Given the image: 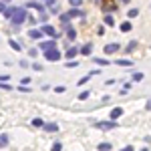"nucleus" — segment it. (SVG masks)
I'll return each instance as SVG.
<instances>
[{"mask_svg":"<svg viewBox=\"0 0 151 151\" xmlns=\"http://www.w3.org/2000/svg\"><path fill=\"white\" fill-rule=\"evenodd\" d=\"M147 109H151V99H149V101H147Z\"/></svg>","mask_w":151,"mask_h":151,"instance_id":"33","label":"nucleus"},{"mask_svg":"<svg viewBox=\"0 0 151 151\" xmlns=\"http://www.w3.org/2000/svg\"><path fill=\"white\" fill-rule=\"evenodd\" d=\"M10 20H12V24H14V26H20L24 20H28V14H26V10H24V8H16Z\"/></svg>","mask_w":151,"mask_h":151,"instance_id":"1","label":"nucleus"},{"mask_svg":"<svg viewBox=\"0 0 151 151\" xmlns=\"http://www.w3.org/2000/svg\"><path fill=\"white\" fill-rule=\"evenodd\" d=\"M28 36L35 38V40H40V38H42V30H32V28H30V30H28Z\"/></svg>","mask_w":151,"mask_h":151,"instance_id":"8","label":"nucleus"},{"mask_svg":"<svg viewBox=\"0 0 151 151\" xmlns=\"http://www.w3.org/2000/svg\"><path fill=\"white\" fill-rule=\"evenodd\" d=\"M137 14H139V10H137V8H131V10H129V16H131V18H135Z\"/></svg>","mask_w":151,"mask_h":151,"instance_id":"23","label":"nucleus"},{"mask_svg":"<svg viewBox=\"0 0 151 151\" xmlns=\"http://www.w3.org/2000/svg\"><path fill=\"white\" fill-rule=\"evenodd\" d=\"M97 149L99 151H109V149H113V145H111V143H99Z\"/></svg>","mask_w":151,"mask_h":151,"instance_id":"14","label":"nucleus"},{"mask_svg":"<svg viewBox=\"0 0 151 151\" xmlns=\"http://www.w3.org/2000/svg\"><path fill=\"white\" fill-rule=\"evenodd\" d=\"M141 79H143V75H141V73H135V75H133V81H141Z\"/></svg>","mask_w":151,"mask_h":151,"instance_id":"26","label":"nucleus"},{"mask_svg":"<svg viewBox=\"0 0 151 151\" xmlns=\"http://www.w3.org/2000/svg\"><path fill=\"white\" fill-rule=\"evenodd\" d=\"M4 2H10V0H4Z\"/></svg>","mask_w":151,"mask_h":151,"instance_id":"35","label":"nucleus"},{"mask_svg":"<svg viewBox=\"0 0 151 151\" xmlns=\"http://www.w3.org/2000/svg\"><path fill=\"white\" fill-rule=\"evenodd\" d=\"M6 143H8V137H6V135H2V137H0V145H6Z\"/></svg>","mask_w":151,"mask_h":151,"instance_id":"27","label":"nucleus"},{"mask_svg":"<svg viewBox=\"0 0 151 151\" xmlns=\"http://www.w3.org/2000/svg\"><path fill=\"white\" fill-rule=\"evenodd\" d=\"M117 65H121V67H131L133 63H131V60H127V58H121V60H117Z\"/></svg>","mask_w":151,"mask_h":151,"instance_id":"17","label":"nucleus"},{"mask_svg":"<svg viewBox=\"0 0 151 151\" xmlns=\"http://www.w3.org/2000/svg\"><path fill=\"white\" fill-rule=\"evenodd\" d=\"M45 58H47V60H50V63H57L58 58H60V52H58L57 48H48L47 52H45Z\"/></svg>","mask_w":151,"mask_h":151,"instance_id":"2","label":"nucleus"},{"mask_svg":"<svg viewBox=\"0 0 151 151\" xmlns=\"http://www.w3.org/2000/svg\"><path fill=\"white\" fill-rule=\"evenodd\" d=\"M40 30H42V35H48V36H58V35H57V30H55V28H52L50 24H45V26H42Z\"/></svg>","mask_w":151,"mask_h":151,"instance_id":"5","label":"nucleus"},{"mask_svg":"<svg viewBox=\"0 0 151 151\" xmlns=\"http://www.w3.org/2000/svg\"><path fill=\"white\" fill-rule=\"evenodd\" d=\"M105 24H107V26H113V24H115V20H113V16H111V14H107V16H105Z\"/></svg>","mask_w":151,"mask_h":151,"instance_id":"18","label":"nucleus"},{"mask_svg":"<svg viewBox=\"0 0 151 151\" xmlns=\"http://www.w3.org/2000/svg\"><path fill=\"white\" fill-rule=\"evenodd\" d=\"M69 4H70V6H77V8H79V6L83 4V0H69Z\"/></svg>","mask_w":151,"mask_h":151,"instance_id":"21","label":"nucleus"},{"mask_svg":"<svg viewBox=\"0 0 151 151\" xmlns=\"http://www.w3.org/2000/svg\"><path fill=\"white\" fill-rule=\"evenodd\" d=\"M91 52H93V45H91V42H87V45L81 48V55H85V57H91Z\"/></svg>","mask_w":151,"mask_h":151,"instance_id":"6","label":"nucleus"},{"mask_svg":"<svg viewBox=\"0 0 151 151\" xmlns=\"http://www.w3.org/2000/svg\"><path fill=\"white\" fill-rule=\"evenodd\" d=\"M117 123L115 119H111V121H101V123H97V129H103V131H111V129H115Z\"/></svg>","mask_w":151,"mask_h":151,"instance_id":"3","label":"nucleus"},{"mask_svg":"<svg viewBox=\"0 0 151 151\" xmlns=\"http://www.w3.org/2000/svg\"><path fill=\"white\" fill-rule=\"evenodd\" d=\"M67 16H69V18H85V12L79 10L77 6H73V8H70V10L67 12Z\"/></svg>","mask_w":151,"mask_h":151,"instance_id":"4","label":"nucleus"},{"mask_svg":"<svg viewBox=\"0 0 151 151\" xmlns=\"http://www.w3.org/2000/svg\"><path fill=\"white\" fill-rule=\"evenodd\" d=\"M28 55H30V57L35 58V57H36V55H38V50H36V48H30V50H28Z\"/></svg>","mask_w":151,"mask_h":151,"instance_id":"28","label":"nucleus"},{"mask_svg":"<svg viewBox=\"0 0 151 151\" xmlns=\"http://www.w3.org/2000/svg\"><path fill=\"white\" fill-rule=\"evenodd\" d=\"M133 48H135V42H129V45H127V52H129V50H133Z\"/></svg>","mask_w":151,"mask_h":151,"instance_id":"32","label":"nucleus"},{"mask_svg":"<svg viewBox=\"0 0 151 151\" xmlns=\"http://www.w3.org/2000/svg\"><path fill=\"white\" fill-rule=\"evenodd\" d=\"M26 6H30V8H36L38 12H47V10H45V6H42V4H38V2H28Z\"/></svg>","mask_w":151,"mask_h":151,"instance_id":"11","label":"nucleus"},{"mask_svg":"<svg viewBox=\"0 0 151 151\" xmlns=\"http://www.w3.org/2000/svg\"><path fill=\"white\" fill-rule=\"evenodd\" d=\"M55 45H57L55 40H45V42H40V48L42 50H48V48H55Z\"/></svg>","mask_w":151,"mask_h":151,"instance_id":"10","label":"nucleus"},{"mask_svg":"<svg viewBox=\"0 0 151 151\" xmlns=\"http://www.w3.org/2000/svg\"><path fill=\"white\" fill-rule=\"evenodd\" d=\"M85 99H89V91H85V93L79 95V101H85Z\"/></svg>","mask_w":151,"mask_h":151,"instance_id":"24","label":"nucleus"},{"mask_svg":"<svg viewBox=\"0 0 151 151\" xmlns=\"http://www.w3.org/2000/svg\"><path fill=\"white\" fill-rule=\"evenodd\" d=\"M32 125H35V127H40V125H42V121H40V119H35V121H32Z\"/></svg>","mask_w":151,"mask_h":151,"instance_id":"30","label":"nucleus"},{"mask_svg":"<svg viewBox=\"0 0 151 151\" xmlns=\"http://www.w3.org/2000/svg\"><path fill=\"white\" fill-rule=\"evenodd\" d=\"M8 45H10V47L14 48V50H16V52H18V50H20V45H18V42H16V40H12V38H10V40H8Z\"/></svg>","mask_w":151,"mask_h":151,"instance_id":"19","label":"nucleus"},{"mask_svg":"<svg viewBox=\"0 0 151 151\" xmlns=\"http://www.w3.org/2000/svg\"><path fill=\"white\" fill-rule=\"evenodd\" d=\"M60 147H63V145H60L58 141H57V143H55V145H52V149H55V151H60Z\"/></svg>","mask_w":151,"mask_h":151,"instance_id":"31","label":"nucleus"},{"mask_svg":"<svg viewBox=\"0 0 151 151\" xmlns=\"http://www.w3.org/2000/svg\"><path fill=\"white\" fill-rule=\"evenodd\" d=\"M121 30H123V32H129V30H131V22H123L121 24Z\"/></svg>","mask_w":151,"mask_h":151,"instance_id":"20","label":"nucleus"},{"mask_svg":"<svg viewBox=\"0 0 151 151\" xmlns=\"http://www.w3.org/2000/svg\"><path fill=\"white\" fill-rule=\"evenodd\" d=\"M45 129H47V131H50V133H55V131H58V125H55V123H47V125H45Z\"/></svg>","mask_w":151,"mask_h":151,"instance_id":"15","label":"nucleus"},{"mask_svg":"<svg viewBox=\"0 0 151 151\" xmlns=\"http://www.w3.org/2000/svg\"><path fill=\"white\" fill-rule=\"evenodd\" d=\"M97 65H109V60H105V58H93Z\"/></svg>","mask_w":151,"mask_h":151,"instance_id":"22","label":"nucleus"},{"mask_svg":"<svg viewBox=\"0 0 151 151\" xmlns=\"http://www.w3.org/2000/svg\"><path fill=\"white\" fill-rule=\"evenodd\" d=\"M0 89H6V91H10V89H12V87H10V85H6V83H4V81H2V83H0Z\"/></svg>","mask_w":151,"mask_h":151,"instance_id":"25","label":"nucleus"},{"mask_svg":"<svg viewBox=\"0 0 151 151\" xmlns=\"http://www.w3.org/2000/svg\"><path fill=\"white\" fill-rule=\"evenodd\" d=\"M117 50H119V45H117V42L107 45V47H105V52H107V55H113V52H117Z\"/></svg>","mask_w":151,"mask_h":151,"instance_id":"9","label":"nucleus"},{"mask_svg":"<svg viewBox=\"0 0 151 151\" xmlns=\"http://www.w3.org/2000/svg\"><path fill=\"white\" fill-rule=\"evenodd\" d=\"M14 10H16V6H12V8H6V10H4V16H6V18H12Z\"/></svg>","mask_w":151,"mask_h":151,"instance_id":"16","label":"nucleus"},{"mask_svg":"<svg viewBox=\"0 0 151 151\" xmlns=\"http://www.w3.org/2000/svg\"><path fill=\"white\" fill-rule=\"evenodd\" d=\"M123 115V109L121 107H115L113 111H111V119H117V117H121Z\"/></svg>","mask_w":151,"mask_h":151,"instance_id":"12","label":"nucleus"},{"mask_svg":"<svg viewBox=\"0 0 151 151\" xmlns=\"http://www.w3.org/2000/svg\"><path fill=\"white\" fill-rule=\"evenodd\" d=\"M6 10V2H4V0H0V12H4Z\"/></svg>","mask_w":151,"mask_h":151,"instance_id":"29","label":"nucleus"},{"mask_svg":"<svg viewBox=\"0 0 151 151\" xmlns=\"http://www.w3.org/2000/svg\"><path fill=\"white\" fill-rule=\"evenodd\" d=\"M121 2H131V0H121Z\"/></svg>","mask_w":151,"mask_h":151,"instance_id":"34","label":"nucleus"},{"mask_svg":"<svg viewBox=\"0 0 151 151\" xmlns=\"http://www.w3.org/2000/svg\"><path fill=\"white\" fill-rule=\"evenodd\" d=\"M67 38H69V40H75V38H77V32H75V28L67 26Z\"/></svg>","mask_w":151,"mask_h":151,"instance_id":"13","label":"nucleus"},{"mask_svg":"<svg viewBox=\"0 0 151 151\" xmlns=\"http://www.w3.org/2000/svg\"><path fill=\"white\" fill-rule=\"evenodd\" d=\"M79 52H81L79 48H77V47H73V48H69V50L65 52V57H67V58H75L77 55H79Z\"/></svg>","mask_w":151,"mask_h":151,"instance_id":"7","label":"nucleus"}]
</instances>
